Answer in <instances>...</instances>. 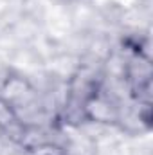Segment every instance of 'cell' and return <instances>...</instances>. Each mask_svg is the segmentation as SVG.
<instances>
[{
  "mask_svg": "<svg viewBox=\"0 0 153 155\" xmlns=\"http://www.w3.org/2000/svg\"><path fill=\"white\" fill-rule=\"evenodd\" d=\"M0 96L15 107V110L25 124H34V121H38L36 116L41 114L40 94L27 78L16 74L7 76L2 83Z\"/></svg>",
  "mask_w": 153,
  "mask_h": 155,
  "instance_id": "1",
  "label": "cell"
},
{
  "mask_svg": "<svg viewBox=\"0 0 153 155\" xmlns=\"http://www.w3.org/2000/svg\"><path fill=\"white\" fill-rule=\"evenodd\" d=\"M122 76L132 101L151 103V63L148 52H130L122 65Z\"/></svg>",
  "mask_w": 153,
  "mask_h": 155,
  "instance_id": "2",
  "label": "cell"
},
{
  "mask_svg": "<svg viewBox=\"0 0 153 155\" xmlns=\"http://www.w3.org/2000/svg\"><path fill=\"white\" fill-rule=\"evenodd\" d=\"M121 105L114 97L99 87L83 105V121L96 123V124H108V126H119L121 119Z\"/></svg>",
  "mask_w": 153,
  "mask_h": 155,
  "instance_id": "3",
  "label": "cell"
},
{
  "mask_svg": "<svg viewBox=\"0 0 153 155\" xmlns=\"http://www.w3.org/2000/svg\"><path fill=\"white\" fill-rule=\"evenodd\" d=\"M24 130H25V123L18 116L15 107L0 96V134H4V135L11 137L13 141L20 143V139L24 135Z\"/></svg>",
  "mask_w": 153,
  "mask_h": 155,
  "instance_id": "4",
  "label": "cell"
},
{
  "mask_svg": "<svg viewBox=\"0 0 153 155\" xmlns=\"http://www.w3.org/2000/svg\"><path fill=\"white\" fill-rule=\"evenodd\" d=\"M65 155H94L92 141L83 134H72L65 137V143L61 144Z\"/></svg>",
  "mask_w": 153,
  "mask_h": 155,
  "instance_id": "5",
  "label": "cell"
}]
</instances>
